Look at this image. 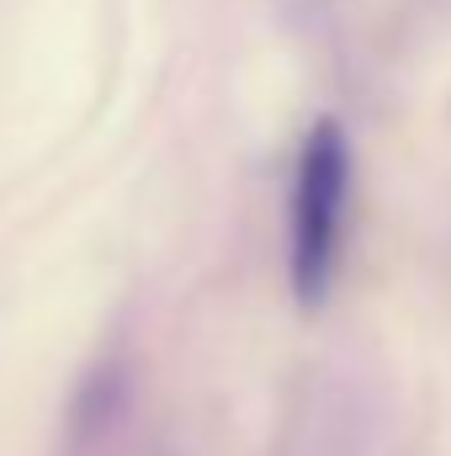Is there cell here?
Here are the masks:
<instances>
[{
    "mask_svg": "<svg viewBox=\"0 0 451 456\" xmlns=\"http://www.w3.org/2000/svg\"><path fill=\"white\" fill-rule=\"evenodd\" d=\"M388 430V403L377 371L361 361H319L292 387L271 456H377Z\"/></svg>",
    "mask_w": 451,
    "mask_h": 456,
    "instance_id": "2",
    "label": "cell"
},
{
    "mask_svg": "<svg viewBox=\"0 0 451 456\" xmlns=\"http://www.w3.org/2000/svg\"><path fill=\"white\" fill-rule=\"evenodd\" d=\"M350 133L335 117H319L292 159L287 186V287L298 308H324L345 255V224H350Z\"/></svg>",
    "mask_w": 451,
    "mask_h": 456,
    "instance_id": "1",
    "label": "cell"
}]
</instances>
